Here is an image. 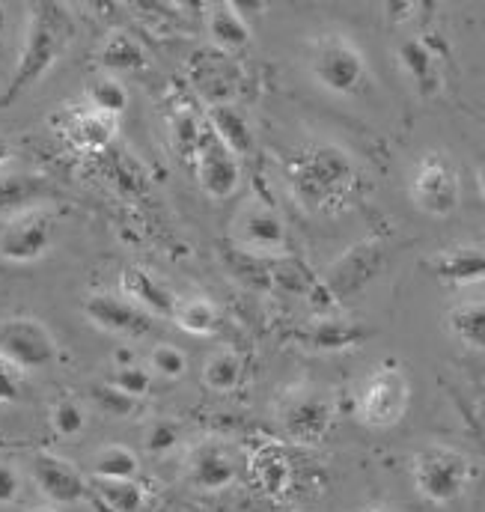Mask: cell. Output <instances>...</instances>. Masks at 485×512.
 I'll return each mask as SVG.
<instances>
[{
  "label": "cell",
  "instance_id": "6da1fadb",
  "mask_svg": "<svg viewBox=\"0 0 485 512\" xmlns=\"http://www.w3.org/2000/svg\"><path fill=\"white\" fill-rule=\"evenodd\" d=\"M286 185L304 212L334 218L352 206L361 188V167L346 146L313 140L289 155Z\"/></svg>",
  "mask_w": 485,
  "mask_h": 512
},
{
  "label": "cell",
  "instance_id": "7a4b0ae2",
  "mask_svg": "<svg viewBox=\"0 0 485 512\" xmlns=\"http://www.w3.org/2000/svg\"><path fill=\"white\" fill-rule=\"evenodd\" d=\"M72 39H75V21L66 6L30 3L21 54H18L9 84L0 93V108H9L24 93H30L57 66V60L66 54Z\"/></svg>",
  "mask_w": 485,
  "mask_h": 512
},
{
  "label": "cell",
  "instance_id": "3957f363",
  "mask_svg": "<svg viewBox=\"0 0 485 512\" xmlns=\"http://www.w3.org/2000/svg\"><path fill=\"white\" fill-rule=\"evenodd\" d=\"M307 75L319 90L337 99H361L372 87V69L358 39L346 30L328 27L307 39Z\"/></svg>",
  "mask_w": 485,
  "mask_h": 512
},
{
  "label": "cell",
  "instance_id": "277c9868",
  "mask_svg": "<svg viewBox=\"0 0 485 512\" xmlns=\"http://www.w3.org/2000/svg\"><path fill=\"white\" fill-rule=\"evenodd\" d=\"M477 477L468 453L450 444H426L411 459V480L417 495L432 507H450L462 501Z\"/></svg>",
  "mask_w": 485,
  "mask_h": 512
},
{
  "label": "cell",
  "instance_id": "5b68a950",
  "mask_svg": "<svg viewBox=\"0 0 485 512\" xmlns=\"http://www.w3.org/2000/svg\"><path fill=\"white\" fill-rule=\"evenodd\" d=\"M337 405L319 384H289L274 399V423L280 435L301 447L322 444L334 429Z\"/></svg>",
  "mask_w": 485,
  "mask_h": 512
},
{
  "label": "cell",
  "instance_id": "8992f818",
  "mask_svg": "<svg viewBox=\"0 0 485 512\" xmlns=\"http://www.w3.org/2000/svg\"><path fill=\"white\" fill-rule=\"evenodd\" d=\"M411 405V379L393 358L381 361L361 384L355 399V417L366 429H393L402 423Z\"/></svg>",
  "mask_w": 485,
  "mask_h": 512
},
{
  "label": "cell",
  "instance_id": "52a82bcc",
  "mask_svg": "<svg viewBox=\"0 0 485 512\" xmlns=\"http://www.w3.org/2000/svg\"><path fill=\"white\" fill-rule=\"evenodd\" d=\"M408 197L426 218L444 221L462 203V176L447 152H426L408 179Z\"/></svg>",
  "mask_w": 485,
  "mask_h": 512
},
{
  "label": "cell",
  "instance_id": "ba28073f",
  "mask_svg": "<svg viewBox=\"0 0 485 512\" xmlns=\"http://www.w3.org/2000/svg\"><path fill=\"white\" fill-rule=\"evenodd\" d=\"M387 245L381 239H364V242H355L343 256H337L322 283L316 286V292H322V298L328 304H340V301H349L355 295H361L369 283H375L384 268H387Z\"/></svg>",
  "mask_w": 485,
  "mask_h": 512
},
{
  "label": "cell",
  "instance_id": "9c48e42d",
  "mask_svg": "<svg viewBox=\"0 0 485 512\" xmlns=\"http://www.w3.org/2000/svg\"><path fill=\"white\" fill-rule=\"evenodd\" d=\"M0 358L18 373H36L57 364L60 346L45 322L18 313L0 319Z\"/></svg>",
  "mask_w": 485,
  "mask_h": 512
},
{
  "label": "cell",
  "instance_id": "30bf717a",
  "mask_svg": "<svg viewBox=\"0 0 485 512\" xmlns=\"http://www.w3.org/2000/svg\"><path fill=\"white\" fill-rule=\"evenodd\" d=\"M230 236L247 256H286L289 248V233L280 212L256 197L239 206Z\"/></svg>",
  "mask_w": 485,
  "mask_h": 512
},
{
  "label": "cell",
  "instance_id": "8fae6325",
  "mask_svg": "<svg viewBox=\"0 0 485 512\" xmlns=\"http://www.w3.org/2000/svg\"><path fill=\"white\" fill-rule=\"evenodd\" d=\"M185 483L197 492L215 495L239 480V453L230 441L203 438L185 453Z\"/></svg>",
  "mask_w": 485,
  "mask_h": 512
},
{
  "label": "cell",
  "instance_id": "7c38bea8",
  "mask_svg": "<svg viewBox=\"0 0 485 512\" xmlns=\"http://www.w3.org/2000/svg\"><path fill=\"white\" fill-rule=\"evenodd\" d=\"M194 170L200 179V188L209 200L224 203L230 197H236V191L242 188V158L236 152H230L209 126H203L197 152H194Z\"/></svg>",
  "mask_w": 485,
  "mask_h": 512
},
{
  "label": "cell",
  "instance_id": "4fadbf2b",
  "mask_svg": "<svg viewBox=\"0 0 485 512\" xmlns=\"http://www.w3.org/2000/svg\"><path fill=\"white\" fill-rule=\"evenodd\" d=\"M54 245V218L48 212L30 209L6 221L0 233V259L9 265H33Z\"/></svg>",
  "mask_w": 485,
  "mask_h": 512
},
{
  "label": "cell",
  "instance_id": "5bb4252c",
  "mask_svg": "<svg viewBox=\"0 0 485 512\" xmlns=\"http://www.w3.org/2000/svg\"><path fill=\"white\" fill-rule=\"evenodd\" d=\"M396 63L411 90L420 99H438L444 93V54L432 36H408L396 45Z\"/></svg>",
  "mask_w": 485,
  "mask_h": 512
},
{
  "label": "cell",
  "instance_id": "9a60e30c",
  "mask_svg": "<svg viewBox=\"0 0 485 512\" xmlns=\"http://www.w3.org/2000/svg\"><path fill=\"white\" fill-rule=\"evenodd\" d=\"M84 316L105 334L140 340L155 331V319L137 304L122 298L120 292H93L84 298Z\"/></svg>",
  "mask_w": 485,
  "mask_h": 512
},
{
  "label": "cell",
  "instance_id": "2e32d148",
  "mask_svg": "<svg viewBox=\"0 0 485 512\" xmlns=\"http://www.w3.org/2000/svg\"><path fill=\"white\" fill-rule=\"evenodd\" d=\"M30 477L51 507H72L90 498V480L63 456L36 453L30 462Z\"/></svg>",
  "mask_w": 485,
  "mask_h": 512
},
{
  "label": "cell",
  "instance_id": "e0dca14e",
  "mask_svg": "<svg viewBox=\"0 0 485 512\" xmlns=\"http://www.w3.org/2000/svg\"><path fill=\"white\" fill-rule=\"evenodd\" d=\"M191 81L200 90V96L206 99V105H230L236 102V90H239V69L227 54L218 51H200L191 63Z\"/></svg>",
  "mask_w": 485,
  "mask_h": 512
},
{
  "label": "cell",
  "instance_id": "ac0fdd59",
  "mask_svg": "<svg viewBox=\"0 0 485 512\" xmlns=\"http://www.w3.org/2000/svg\"><path fill=\"white\" fill-rule=\"evenodd\" d=\"M57 131L78 152H105L117 137V120L93 108H66L57 117Z\"/></svg>",
  "mask_w": 485,
  "mask_h": 512
},
{
  "label": "cell",
  "instance_id": "d6986e66",
  "mask_svg": "<svg viewBox=\"0 0 485 512\" xmlns=\"http://www.w3.org/2000/svg\"><path fill=\"white\" fill-rule=\"evenodd\" d=\"M203 24H206V36L212 51L218 54H239L250 45L253 30L244 18V12L239 9V3H227V0H215L206 3L203 9Z\"/></svg>",
  "mask_w": 485,
  "mask_h": 512
},
{
  "label": "cell",
  "instance_id": "ffe728a7",
  "mask_svg": "<svg viewBox=\"0 0 485 512\" xmlns=\"http://www.w3.org/2000/svg\"><path fill=\"white\" fill-rule=\"evenodd\" d=\"M120 295L137 304L152 319H170L176 310V292L140 265H128L120 274Z\"/></svg>",
  "mask_w": 485,
  "mask_h": 512
},
{
  "label": "cell",
  "instance_id": "44dd1931",
  "mask_svg": "<svg viewBox=\"0 0 485 512\" xmlns=\"http://www.w3.org/2000/svg\"><path fill=\"white\" fill-rule=\"evenodd\" d=\"M247 474L256 483V489L265 492L268 498H283L295 483V465H292L289 453L274 441H262L250 453Z\"/></svg>",
  "mask_w": 485,
  "mask_h": 512
},
{
  "label": "cell",
  "instance_id": "7402d4cb",
  "mask_svg": "<svg viewBox=\"0 0 485 512\" xmlns=\"http://www.w3.org/2000/svg\"><path fill=\"white\" fill-rule=\"evenodd\" d=\"M429 268L438 280L450 283V286H471V283H483L485 280V248L477 245H459V248H447L441 254L429 259Z\"/></svg>",
  "mask_w": 485,
  "mask_h": 512
},
{
  "label": "cell",
  "instance_id": "603a6c76",
  "mask_svg": "<svg viewBox=\"0 0 485 512\" xmlns=\"http://www.w3.org/2000/svg\"><path fill=\"white\" fill-rule=\"evenodd\" d=\"M444 322H447V334L459 346H465L477 355H485V295L459 298L447 310Z\"/></svg>",
  "mask_w": 485,
  "mask_h": 512
},
{
  "label": "cell",
  "instance_id": "cb8c5ba5",
  "mask_svg": "<svg viewBox=\"0 0 485 512\" xmlns=\"http://www.w3.org/2000/svg\"><path fill=\"white\" fill-rule=\"evenodd\" d=\"M369 334L366 328L355 325V322H346V319H337V316H316L298 337L304 346L316 349V352H343V349H352L358 343H364V337Z\"/></svg>",
  "mask_w": 485,
  "mask_h": 512
},
{
  "label": "cell",
  "instance_id": "d4e9b609",
  "mask_svg": "<svg viewBox=\"0 0 485 512\" xmlns=\"http://www.w3.org/2000/svg\"><path fill=\"white\" fill-rule=\"evenodd\" d=\"M203 123L239 158H244L253 149V128H250L242 111L236 108V102H230V105H206L203 108Z\"/></svg>",
  "mask_w": 485,
  "mask_h": 512
},
{
  "label": "cell",
  "instance_id": "484cf974",
  "mask_svg": "<svg viewBox=\"0 0 485 512\" xmlns=\"http://www.w3.org/2000/svg\"><path fill=\"white\" fill-rule=\"evenodd\" d=\"M99 66L105 75H134L146 69V48L128 30H111L99 45Z\"/></svg>",
  "mask_w": 485,
  "mask_h": 512
},
{
  "label": "cell",
  "instance_id": "4316f807",
  "mask_svg": "<svg viewBox=\"0 0 485 512\" xmlns=\"http://www.w3.org/2000/svg\"><path fill=\"white\" fill-rule=\"evenodd\" d=\"M45 182L30 173H0V218L12 221L21 212H30L33 203L45 194Z\"/></svg>",
  "mask_w": 485,
  "mask_h": 512
},
{
  "label": "cell",
  "instance_id": "83f0119b",
  "mask_svg": "<svg viewBox=\"0 0 485 512\" xmlns=\"http://www.w3.org/2000/svg\"><path fill=\"white\" fill-rule=\"evenodd\" d=\"M179 331L191 337H212L221 325V310L212 298L206 295H188L176 301V310L170 316Z\"/></svg>",
  "mask_w": 485,
  "mask_h": 512
},
{
  "label": "cell",
  "instance_id": "f1b7e54d",
  "mask_svg": "<svg viewBox=\"0 0 485 512\" xmlns=\"http://www.w3.org/2000/svg\"><path fill=\"white\" fill-rule=\"evenodd\" d=\"M200 379L212 393H233L244 382V358L236 349H218L203 361Z\"/></svg>",
  "mask_w": 485,
  "mask_h": 512
},
{
  "label": "cell",
  "instance_id": "f546056e",
  "mask_svg": "<svg viewBox=\"0 0 485 512\" xmlns=\"http://www.w3.org/2000/svg\"><path fill=\"white\" fill-rule=\"evenodd\" d=\"M90 498L108 512H140L146 504L137 480H90Z\"/></svg>",
  "mask_w": 485,
  "mask_h": 512
},
{
  "label": "cell",
  "instance_id": "4dcf8cb0",
  "mask_svg": "<svg viewBox=\"0 0 485 512\" xmlns=\"http://www.w3.org/2000/svg\"><path fill=\"white\" fill-rule=\"evenodd\" d=\"M140 459L125 444H108L93 456V480H137Z\"/></svg>",
  "mask_w": 485,
  "mask_h": 512
},
{
  "label": "cell",
  "instance_id": "1f68e13d",
  "mask_svg": "<svg viewBox=\"0 0 485 512\" xmlns=\"http://www.w3.org/2000/svg\"><path fill=\"white\" fill-rule=\"evenodd\" d=\"M87 108L120 120L122 114L128 111V87L114 75H99L87 87Z\"/></svg>",
  "mask_w": 485,
  "mask_h": 512
},
{
  "label": "cell",
  "instance_id": "d6a6232c",
  "mask_svg": "<svg viewBox=\"0 0 485 512\" xmlns=\"http://www.w3.org/2000/svg\"><path fill=\"white\" fill-rule=\"evenodd\" d=\"M48 420H51V429H54L57 438L72 441V438H78L87 429V408L78 399L63 396V399H57L51 405V417Z\"/></svg>",
  "mask_w": 485,
  "mask_h": 512
},
{
  "label": "cell",
  "instance_id": "836d02e7",
  "mask_svg": "<svg viewBox=\"0 0 485 512\" xmlns=\"http://www.w3.org/2000/svg\"><path fill=\"white\" fill-rule=\"evenodd\" d=\"M149 373L167 382H176L188 373V355L173 343H158L149 352Z\"/></svg>",
  "mask_w": 485,
  "mask_h": 512
},
{
  "label": "cell",
  "instance_id": "e575fe53",
  "mask_svg": "<svg viewBox=\"0 0 485 512\" xmlns=\"http://www.w3.org/2000/svg\"><path fill=\"white\" fill-rule=\"evenodd\" d=\"M203 117H194L191 111H179L170 123L173 131V146L182 158L194 161V152H197V143H200V134H203Z\"/></svg>",
  "mask_w": 485,
  "mask_h": 512
},
{
  "label": "cell",
  "instance_id": "d590c367",
  "mask_svg": "<svg viewBox=\"0 0 485 512\" xmlns=\"http://www.w3.org/2000/svg\"><path fill=\"white\" fill-rule=\"evenodd\" d=\"M152 373H149V367H143V364H128V367H117L114 373H111V379L108 384H114L117 390H122L125 396H131V399H143L149 390H152Z\"/></svg>",
  "mask_w": 485,
  "mask_h": 512
},
{
  "label": "cell",
  "instance_id": "8d00e7d4",
  "mask_svg": "<svg viewBox=\"0 0 485 512\" xmlns=\"http://www.w3.org/2000/svg\"><path fill=\"white\" fill-rule=\"evenodd\" d=\"M90 399L99 411L111 414V417H131L137 411V399L125 396L114 384H93L90 387Z\"/></svg>",
  "mask_w": 485,
  "mask_h": 512
},
{
  "label": "cell",
  "instance_id": "74e56055",
  "mask_svg": "<svg viewBox=\"0 0 485 512\" xmlns=\"http://www.w3.org/2000/svg\"><path fill=\"white\" fill-rule=\"evenodd\" d=\"M179 441H182L179 423H173V420H155V423L149 426V432H146V453L164 456V453L176 450Z\"/></svg>",
  "mask_w": 485,
  "mask_h": 512
},
{
  "label": "cell",
  "instance_id": "f35d334b",
  "mask_svg": "<svg viewBox=\"0 0 485 512\" xmlns=\"http://www.w3.org/2000/svg\"><path fill=\"white\" fill-rule=\"evenodd\" d=\"M21 474L15 465L0 462V507H12L21 498Z\"/></svg>",
  "mask_w": 485,
  "mask_h": 512
},
{
  "label": "cell",
  "instance_id": "ab89813d",
  "mask_svg": "<svg viewBox=\"0 0 485 512\" xmlns=\"http://www.w3.org/2000/svg\"><path fill=\"white\" fill-rule=\"evenodd\" d=\"M18 399H21V373L0 358V405H12Z\"/></svg>",
  "mask_w": 485,
  "mask_h": 512
},
{
  "label": "cell",
  "instance_id": "60d3db41",
  "mask_svg": "<svg viewBox=\"0 0 485 512\" xmlns=\"http://www.w3.org/2000/svg\"><path fill=\"white\" fill-rule=\"evenodd\" d=\"M384 12H387V18L402 24V21H408L411 15L420 12V3H384Z\"/></svg>",
  "mask_w": 485,
  "mask_h": 512
},
{
  "label": "cell",
  "instance_id": "b9f144b4",
  "mask_svg": "<svg viewBox=\"0 0 485 512\" xmlns=\"http://www.w3.org/2000/svg\"><path fill=\"white\" fill-rule=\"evenodd\" d=\"M137 358H134V349H128V346H117L114 349V364L117 367H128V364H134Z\"/></svg>",
  "mask_w": 485,
  "mask_h": 512
},
{
  "label": "cell",
  "instance_id": "7bdbcfd3",
  "mask_svg": "<svg viewBox=\"0 0 485 512\" xmlns=\"http://www.w3.org/2000/svg\"><path fill=\"white\" fill-rule=\"evenodd\" d=\"M9 158H12V152H9V146L6 143H0V170L9 164Z\"/></svg>",
  "mask_w": 485,
  "mask_h": 512
},
{
  "label": "cell",
  "instance_id": "ee69618b",
  "mask_svg": "<svg viewBox=\"0 0 485 512\" xmlns=\"http://www.w3.org/2000/svg\"><path fill=\"white\" fill-rule=\"evenodd\" d=\"M477 182H480V191H483V197H485V164L477 170Z\"/></svg>",
  "mask_w": 485,
  "mask_h": 512
},
{
  "label": "cell",
  "instance_id": "f6af8a7d",
  "mask_svg": "<svg viewBox=\"0 0 485 512\" xmlns=\"http://www.w3.org/2000/svg\"><path fill=\"white\" fill-rule=\"evenodd\" d=\"M3 30H6V9H3V3H0V36H3Z\"/></svg>",
  "mask_w": 485,
  "mask_h": 512
},
{
  "label": "cell",
  "instance_id": "bcb514c9",
  "mask_svg": "<svg viewBox=\"0 0 485 512\" xmlns=\"http://www.w3.org/2000/svg\"><path fill=\"white\" fill-rule=\"evenodd\" d=\"M27 512H60V510H57V507H51V504H48V507H33V510H27Z\"/></svg>",
  "mask_w": 485,
  "mask_h": 512
},
{
  "label": "cell",
  "instance_id": "7dc6e473",
  "mask_svg": "<svg viewBox=\"0 0 485 512\" xmlns=\"http://www.w3.org/2000/svg\"><path fill=\"white\" fill-rule=\"evenodd\" d=\"M366 512H390V510H366Z\"/></svg>",
  "mask_w": 485,
  "mask_h": 512
}]
</instances>
